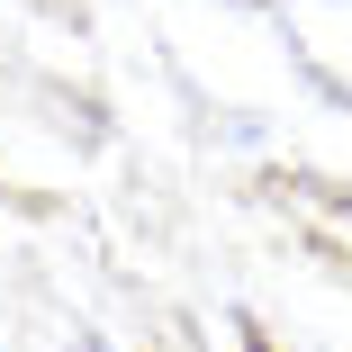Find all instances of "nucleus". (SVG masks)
<instances>
[{
	"label": "nucleus",
	"instance_id": "obj_1",
	"mask_svg": "<svg viewBox=\"0 0 352 352\" xmlns=\"http://www.w3.org/2000/svg\"><path fill=\"white\" fill-rule=\"evenodd\" d=\"M289 45H298V63L334 91V100H352V0H289Z\"/></svg>",
	"mask_w": 352,
	"mask_h": 352
},
{
	"label": "nucleus",
	"instance_id": "obj_2",
	"mask_svg": "<svg viewBox=\"0 0 352 352\" xmlns=\"http://www.w3.org/2000/svg\"><path fill=\"white\" fill-rule=\"evenodd\" d=\"M262 10H289V0H262Z\"/></svg>",
	"mask_w": 352,
	"mask_h": 352
}]
</instances>
